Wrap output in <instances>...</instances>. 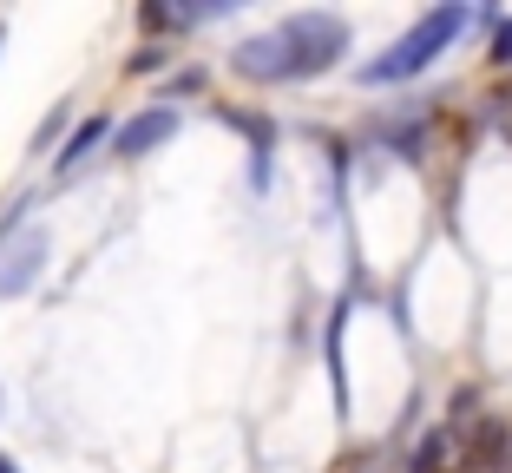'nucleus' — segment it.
Returning a JSON list of instances; mask_svg holds the SVG:
<instances>
[{"mask_svg":"<svg viewBox=\"0 0 512 473\" xmlns=\"http://www.w3.org/2000/svg\"><path fill=\"white\" fill-rule=\"evenodd\" d=\"M66 106H73V99H60V106L46 112V125H40V138H33V152H46V145H53V132H60V125H66Z\"/></svg>","mask_w":512,"mask_h":473,"instance_id":"nucleus-8","label":"nucleus"},{"mask_svg":"<svg viewBox=\"0 0 512 473\" xmlns=\"http://www.w3.org/2000/svg\"><path fill=\"white\" fill-rule=\"evenodd\" d=\"M467 27H473V7H460V0H440V7H427V14L414 20V27H407L401 40L388 46V53H375V60L362 66V86H407V79H421Z\"/></svg>","mask_w":512,"mask_h":473,"instance_id":"nucleus-2","label":"nucleus"},{"mask_svg":"<svg viewBox=\"0 0 512 473\" xmlns=\"http://www.w3.org/2000/svg\"><path fill=\"white\" fill-rule=\"evenodd\" d=\"M46 257H53V237H46L40 224L14 230V244H0V303H14V296H27L33 283L46 276Z\"/></svg>","mask_w":512,"mask_h":473,"instance_id":"nucleus-3","label":"nucleus"},{"mask_svg":"<svg viewBox=\"0 0 512 473\" xmlns=\"http://www.w3.org/2000/svg\"><path fill=\"white\" fill-rule=\"evenodd\" d=\"M486 60H493L499 73L512 66V14H499V20H493V40H486Z\"/></svg>","mask_w":512,"mask_h":473,"instance_id":"nucleus-7","label":"nucleus"},{"mask_svg":"<svg viewBox=\"0 0 512 473\" xmlns=\"http://www.w3.org/2000/svg\"><path fill=\"white\" fill-rule=\"evenodd\" d=\"M178 138V106H138L132 119H119L112 132V158H151L158 145Z\"/></svg>","mask_w":512,"mask_h":473,"instance_id":"nucleus-4","label":"nucleus"},{"mask_svg":"<svg viewBox=\"0 0 512 473\" xmlns=\"http://www.w3.org/2000/svg\"><path fill=\"white\" fill-rule=\"evenodd\" d=\"M165 60H171L165 46H138V60H132V73H158V66H165Z\"/></svg>","mask_w":512,"mask_h":473,"instance_id":"nucleus-9","label":"nucleus"},{"mask_svg":"<svg viewBox=\"0 0 512 473\" xmlns=\"http://www.w3.org/2000/svg\"><path fill=\"white\" fill-rule=\"evenodd\" d=\"M112 132H119V125H112V119H79L73 125V138H66V145H60V152H53V178H79V171H86V158L92 152H99V145H112Z\"/></svg>","mask_w":512,"mask_h":473,"instance_id":"nucleus-5","label":"nucleus"},{"mask_svg":"<svg viewBox=\"0 0 512 473\" xmlns=\"http://www.w3.org/2000/svg\"><path fill=\"white\" fill-rule=\"evenodd\" d=\"M506 473H512V460H506Z\"/></svg>","mask_w":512,"mask_h":473,"instance_id":"nucleus-12","label":"nucleus"},{"mask_svg":"<svg viewBox=\"0 0 512 473\" xmlns=\"http://www.w3.org/2000/svg\"><path fill=\"white\" fill-rule=\"evenodd\" d=\"M0 473H20V460H14V454H0Z\"/></svg>","mask_w":512,"mask_h":473,"instance_id":"nucleus-10","label":"nucleus"},{"mask_svg":"<svg viewBox=\"0 0 512 473\" xmlns=\"http://www.w3.org/2000/svg\"><path fill=\"white\" fill-rule=\"evenodd\" d=\"M506 460H512V428L506 421H480L467 454H460V473H506Z\"/></svg>","mask_w":512,"mask_h":473,"instance_id":"nucleus-6","label":"nucleus"},{"mask_svg":"<svg viewBox=\"0 0 512 473\" xmlns=\"http://www.w3.org/2000/svg\"><path fill=\"white\" fill-rule=\"evenodd\" d=\"M348 46H355V27H348L342 14L309 7V14H283L276 27L250 33V40L230 53V66H237L243 79H256V86H302V79L335 73Z\"/></svg>","mask_w":512,"mask_h":473,"instance_id":"nucleus-1","label":"nucleus"},{"mask_svg":"<svg viewBox=\"0 0 512 473\" xmlns=\"http://www.w3.org/2000/svg\"><path fill=\"white\" fill-rule=\"evenodd\" d=\"M0 46H7V20H0Z\"/></svg>","mask_w":512,"mask_h":473,"instance_id":"nucleus-11","label":"nucleus"}]
</instances>
